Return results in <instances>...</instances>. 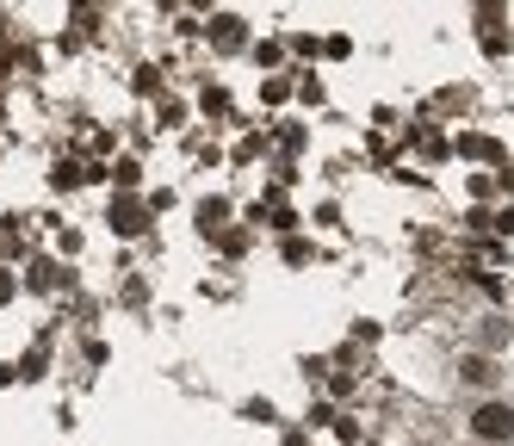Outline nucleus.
I'll return each mask as SVG.
<instances>
[{
	"label": "nucleus",
	"instance_id": "obj_4",
	"mask_svg": "<svg viewBox=\"0 0 514 446\" xmlns=\"http://www.w3.org/2000/svg\"><path fill=\"white\" fill-rule=\"evenodd\" d=\"M465 378H471V385H484V378H496V372H490V360H465Z\"/></svg>",
	"mask_w": 514,
	"mask_h": 446
},
{
	"label": "nucleus",
	"instance_id": "obj_2",
	"mask_svg": "<svg viewBox=\"0 0 514 446\" xmlns=\"http://www.w3.org/2000/svg\"><path fill=\"white\" fill-rule=\"evenodd\" d=\"M112 230H118V236H143V230H149V211H143L136 199H118V205H112Z\"/></svg>",
	"mask_w": 514,
	"mask_h": 446
},
{
	"label": "nucleus",
	"instance_id": "obj_1",
	"mask_svg": "<svg viewBox=\"0 0 514 446\" xmlns=\"http://www.w3.org/2000/svg\"><path fill=\"white\" fill-rule=\"evenodd\" d=\"M484 441H509V428H514V416H509V403H484L477 410V422H471Z\"/></svg>",
	"mask_w": 514,
	"mask_h": 446
},
{
	"label": "nucleus",
	"instance_id": "obj_3",
	"mask_svg": "<svg viewBox=\"0 0 514 446\" xmlns=\"http://www.w3.org/2000/svg\"><path fill=\"white\" fill-rule=\"evenodd\" d=\"M211 37H217V50H242V19H217Z\"/></svg>",
	"mask_w": 514,
	"mask_h": 446
}]
</instances>
